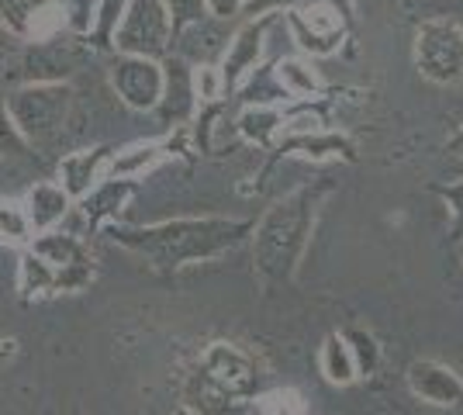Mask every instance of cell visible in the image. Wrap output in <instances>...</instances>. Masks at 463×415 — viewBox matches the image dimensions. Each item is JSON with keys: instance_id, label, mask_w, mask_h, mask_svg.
I'll list each match as a JSON object with an SVG mask.
<instances>
[{"instance_id": "obj_1", "label": "cell", "mask_w": 463, "mask_h": 415, "mask_svg": "<svg viewBox=\"0 0 463 415\" xmlns=\"http://www.w3.org/2000/svg\"><path fill=\"white\" fill-rule=\"evenodd\" d=\"M335 191V180L318 177L290 194L273 201L263 218L252 225V270L267 288H288L301 270V259L308 250L315 225L322 215V204Z\"/></svg>"}, {"instance_id": "obj_2", "label": "cell", "mask_w": 463, "mask_h": 415, "mask_svg": "<svg viewBox=\"0 0 463 415\" xmlns=\"http://www.w3.org/2000/svg\"><path fill=\"white\" fill-rule=\"evenodd\" d=\"M252 218H170L156 225H121L111 232L118 246L142 257L159 274H176L184 267L204 263L235 250L252 236Z\"/></svg>"}, {"instance_id": "obj_3", "label": "cell", "mask_w": 463, "mask_h": 415, "mask_svg": "<svg viewBox=\"0 0 463 415\" xmlns=\"http://www.w3.org/2000/svg\"><path fill=\"white\" fill-rule=\"evenodd\" d=\"M94 277L90 257L83 253L77 239L42 232L21 259V297L59 295V291H80Z\"/></svg>"}, {"instance_id": "obj_4", "label": "cell", "mask_w": 463, "mask_h": 415, "mask_svg": "<svg viewBox=\"0 0 463 415\" xmlns=\"http://www.w3.org/2000/svg\"><path fill=\"white\" fill-rule=\"evenodd\" d=\"M73 98L77 94L70 83H21L4 104L24 146H52L70 125Z\"/></svg>"}, {"instance_id": "obj_5", "label": "cell", "mask_w": 463, "mask_h": 415, "mask_svg": "<svg viewBox=\"0 0 463 415\" xmlns=\"http://www.w3.org/2000/svg\"><path fill=\"white\" fill-rule=\"evenodd\" d=\"M111 49L121 56H146L166 60L174 52V24L163 0H128L125 14L118 21Z\"/></svg>"}, {"instance_id": "obj_6", "label": "cell", "mask_w": 463, "mask_h": 415, "mask_svg": "<svg viewBox=\"0 0 463 415\" xmlns=\"http://www.w3.org/2000/svg\"><path fill=\"white\" fill-rule=\"evenodd\" d=\"M415 70L429 83H460L463 80V24L457 18H429L415 32Z\"/></svg>"}, {"instance_id": "obj_7", "label": "cell", "mask_w": 463, "mask_h": 415, "mask_svg": "<svg viewBox=\"0 0 463 415\" xmlns=\"http://www.w3.org/2000/svg\"><path fill=\"white\" fill-rule=\"evenodd\" d=\"M197 371L212 384H218L229 398L242 401V405H252V398L260 395V367L235 343H225V339L212 343L197 360Z\"/></svg>"}, {"instance_id": "obj_8", "label": "cell", "mask_w": 463, "mask_h": 415, "mask_svg": "<svg viewBox=\"0 0 463 415\" xmlns=\"http://www.w3.org/2000/svg\"><path fill=\"white\" fill-rule=\"evenodd\" d=\"M111 87L118 100L132 111H156L163 98V62L146 56H121L111 62Z\"/></svg>"}, {"instance_id": "obj_9", "label": "cell", "mask_w": 463, "mask_h": 415, "mask_svg": "<svg viewBox=\"0 0 463 415\" xmlns=\"http://www.w3.org/2000/svg\"><path fill=\"white\" fill-rule=\"evenodd\" d=\"M284 21H288L294 42L301 45V52H308V56H332V52H339L343 39L349 35L346 21L332 11L326 0L315 4V7H305V11L290 7Z\"/></svg>"}, {"instance_id": "obj_10", "label": "cell", "mask_w": 463, "mask_h": 415, "mask_svg": "<svg viewBox=\"0 0 463 415\" xmlns=\"http://www.w3.org/2000/svg\"><path fill=\"white\" fill-rule=\"evenodd\" d=\"M284 156H305V159H343V163H356V142L343 132H328V128H294L280 142H273L270 163L263 170V177L270 174L273 166Z\"/></svg>"}, {"instance_id": "obj_11", "label": "cell", "mask_w": 463, "mask_h": 415, "mask_svg": "<svg viewBox=\"0 0 463 415\" xmlns=\"http://www.w3.org/2000/svg\"><path fill=\"white\" fill-rule=\"evenodd\" d=\"M405 381L408 391L425 405H436V409H460L463 405V377L443 360H432V356L411 360Z\"/></svg>"}, {"instance_id": "obj_12", "label": "cell", "mask_w": 463, "mask_h": 415, "mask_svg": "<svg viewBox=\"0 0 463 415\" xmlns=\"http://www.w3.org/2000/svg\"><path fill=\"white\" fill-rule=\"evenodd\" d=\"M277 21V14H263V18H250L235 35H232L229 49H225V62L218 70L222 77V94L232 98L239 90V83L246 80V73L256 70V62L263 56V39L270 32V24Z\"/></svg>"}, {"instance_id": "obj_13", "label": "cell", "mask_w": 463, "mask_h": 415, "mask_svg": "<svg viewBox=\"0 0 463 415\" xmlns=\"http://www.w3.org/2000/svg\"><path fill=\"white\" fill-rule=\"evenodd\" d=\"M0 24L28 42L56 39L66 28L56 0H0Z\"/></svg>"}, {"instance_id": "obj_14", "label": "cell", "mask_w": 463, "mask_h": 415, "mask_svg": "<svg viewBox=\"0 0 463 415\" xmlns=\"http://www.w3.org/2000/svg\"><path fill=\"white\" fill-rule=\"evenodd\" d=\"M77 70V52L70 42L42 39L32 42L21 56V77L24 83H70V73Z\"/></svg>"}, {"instance_id": "obj_15", "label": "cell", "mask_w": 463, "mask_h": 415, "mask_svg": "<svg viewBox=\"0 0 463 415\" xmlns=\"http://www.w3.org/2000/svg\"><path fill=\"white\" fill-rule=\"evenodd\" d=\"M163 125H180L197 111V94H194V70L180 56L163 60V98L156 104Z\"/></svg>"}, {"instance_id": "obj_16", "label": "cell", "mask_w": 463, "mask_h": 415, "mask_svg": "<svg viewBox=\"0 0 463 415\" xmlns=\"http://www.w3.org/2000/svg\"><path fill=\"white\" fill-rule=\"evenodd\" d=\"M108 159H111L108 146H94V149H80V153L62 156V163H59V187L73 201L87 198L97 187V180L104 174Z\"/></svg>"}, {"instance_id": "obj_17", "label": "cell", "mask_w": 463, "mask_h": 415, "mask_svg": "<svg viewBox=\"0 0 463 415\" xmlns=\"http://www.w3.org/2000/svg\"><path fill=\"white\" fill-rule=\"evenodd\" d=\"M184 409L191 415H242L250 412V405L229 398L218 384H212L208 377L194 367L187 381H184Z\"/></svg>"}, {"instance_id": "obj_18", "label": "cell", "mask_w": 463, "mask_h": 415, "mask_svg": "<svg viewBox=\"0 0 463 415\" xmlns=\"http://www.w3.org/2000/svg\"><path fill=\"white\" fill-rule=\"evenodd\" d=\"M70 204L73 198L59 184H35L24 201V215L32 222V232H49L52 225H59L70 212Z\"/></svg>"}, {"instance_id": "obj_19", "label": "cell", "mask_w": 463, "mask_h": 415, "mask_svg": "<svg viewBox=\"0 0 463 415\" xmlns=\"http://www.w3.org/2000/svg\"><path fill=\"white\" fill-rule=\"evenodd\" d=\"M138 191L136 180L128 177H118V180H108V184H100V187H94L83 201V215H87V222L90 225H100V222H108V218H115L118 212H121V204L132 198Z\"/></svg>"}, {"instance_id": "obj_20", "label": "cell", "mask_w": 463, "mask_h": 415, "mask_svg": "<svg viewBox=\"0 0 463 415\" xmlns=\"http://www.w3.org/2000/svg\"><path fill=\"white\" fill-rule=\"evenodd\" d=\"M318 367H322V377L335 388H349L356 377V363H353V350L343 333H328L322 339V350H318Z\"/></svg>"}, {"instance_id": "obj_21", "label": "cell", "mask_w": 463, "mask_h": 415, "mask_svg": "<svg viewBox=\"0 0 463 415\" xmlns=\"http://www.w3.org/2000/svg\"><path fill=\"white\" fill-rule=\"evenodd\" d=\"M273 80L284 90V98H311V94L322 90L318 70L308 60H298V56H288V60L277 62L273 66Z\"/></svg>"}, {"instance_id": "obj_22", "label": "cell", "mask_w": 463, "mask_h": 415, "mask_svg": "<svg viewBox=\"0 0 463 415\" xmlns=\"http://www.w3.org/2000/svg\"><path fill=\"white\" fill-rule=\"evenodd\" d=\"M239 132L250 138V142H256V146H273V138H277V132L284 128V115L277 111V108H270V104H250L242 115H239Z\"/></svg>"}, {"instance_id": "obj_23", "label": "cell", "mask_w": 463, "mask_h": 415, "mask_svg": "<svg viewBox=\"0 0 463 415\" xmlns=\"http://www.w3.org/2000/svg\"><path fill=\"white\" fill-rule=\"evenodd\" d=\"M125 7H128V0H97L94 24L87 32V39L94 42L97 49H111V39H115V28L125 14Z\"/></svg>"}, {"instance_id": "obj_24", "label": "cell", "mask_w": 463, "mask_h": 415, "mask_svg": "<svg viewBox=\"0 0 463 415\" xmlns=\"http://www.w3.org/2000/svg\"><path fill=\"white\" fill-rule=\"evenodd\" d=\"M353 350V363H356V377H373V371L381 367V343L373 339L367 329H346L343 333Z\"/></svg>"}, {"instance_id": "obj_25", "label": "cell", "mask_w": 463, "mask_h": 415, "mask_svg": "<svg viewBox=\"0 0 463 415\" xmlns=\"http://www.w3.org/2000/svg\"><path fill=\"white\" fill-rule=\"evenodd\" d=\"M252 405H256V412L260 415H308L305 398H301V391H294V388L260 391V395L252 398Z\"/></svg>"}, {"instance_id": "obj_26", "label": "cell", "mask_w": 463, "mask_h": 415, "mask_svg": "<svg viewBox=\"0 0 463 415\" xmlns=\"http://www.w3.org/2000/svg\"><path fill=\"white\" fill-rule=\"evenodd\" d=\"M28 239H32V222L24 215V208L14 201H0V242L28 246Z\"/></svg>"}, {"instance_id": "obj_27", "label": "cell", "mask_w": 463, "mask_h": 415, "mask_svg": "<svg viewBox=\"0 0 463 415\" xmlns=\"http://www.w3.org/2000/svg\"><path fill=\"white\" fill-rule=\"evenodd\" d=\"M166 4V14L174 24V39L180 32H187L191 24H201L208 18V0H163Z\"/></svg>"}, {"instance_id": "obj_28", "label": "cell", "mask_w": 463, "mask_h": 415, "mask_svg": "<svg viewBox=\"0 0 463 415\" xmlns=\"http://www.w3.org/2000/svg\"><path fill=\"white\" fill-rule=\"evenodd\" d=\"M56 7H59V14H62V24H66L73 35H87V32H90L97 0H56Z\"/></svg>"}, {"instance_id": "obj_29", "label": "cell", "mask_w": 463, "mask_h": 415, "mask_svg": "<svg viewBox=\"0 0 463 415\" xmlns=\"http://www.w3.org/2000/svg\"><path fill=\"white\" fill-rule=\"evenodd\" d=\"M439 198L446 201L449 208V242L463 246V180H453V184H439L432 187Z\"/></svg>"}, {"instance_id": "obj_30", "label": "cell", "mask_w": 463, "mask_h": 415, "mask_svg": "<svg viewBox=\"0 0 463 415\" xmlns=\"http://www.w3.org/2000/svg\"><path fill=\"white\" fill-rule=\"evenodd\" d=\"M163 153V146H138V149H128L121 159L111 163L115 174H138V170H149L156 159Z\"/></svg>"}, {"instance_id": "obj_31", "label": "cell", "mask_w": 463, "mask_h": 415, "mask_svg": "<svg viewBox=\"0 0 463 415\" xmlns=\"http://www.w3.org/2000/svg\"><path fill=\"white\" fill-rule=\"evenodd\" d=\"M28 146L24 138L18 136V128L11 125V115H7V104L0 98V156H21Z\"/></svg>"}, {"instance_id": "obj_32", "label": "cell", "mask_w": 463, "mask_h": 415, "mask_svg": "<svg viewBox=\"0 0 463 415\" xmlns=\"http://www.w3.org/2000/svg\"><path fill=\"white\" fill-rule=\"evenodd\" d=\"M290 7H298V0H242V18H263V14H288Z\"/></svg>"}, {"instance_id": "obj_33", "label": "cell", "mask_w": 463, "mask_h": 415, "mask_svg": "<svg viewBox=\"0 0 463 415\" xmlns=\"http://www.w3.org/2000/svg\"><path fill=\"white\" fill-rule=\"evenodd\" d=\"M242 11V0H208V14L218 21H229Z\"/></svg>"}, {"instance_id": "obj_34", "label": "cell", "mask_w": 463, "mask_h": 415, "mask_svg": "<svg viewBox=\"0 0 463 415\" xmlns=\"http://www.w3.org/2000/svg\"><path fill=\"white\" fill-rule=\"evenodd\" d=\"M326 4L346 21V28H353V21H356V0H326Z\"/></svg>"}, {"instance_id": "obj_35", "label": "cell", "mask_w": 463, "mask_h": 415, "mask_svg": "<svg viewBox=\"0 0 463 415\" xmlns=\"http://www.w3.org/2000/svg\"><path fill=\"white\" fill-rule=\"evenodd\" d=\"M446 156L457 159V163H463V125L449 136V142H446Z\"/></svg>"}, {"instance_id": "obj_36", "label": "cell", "mask_w": 463, "mask_h": 415, "mask_svg": "<svg viewBox=\"0 0 463 415\" xmlns=\"http://www.w3.org/2000/svg\"><path fill=\"white\" fill-rule=\"evenodd\" d=\"M176 415H191V412H187V409H184V405H180V409H176Z\"/></svg>"}, {"instance_id": "obj_37", "label": "cell", "mask_w": 463, "mask_h": 415, "mask_svg": "<svg viewBox=\"0 0 463 415\" xmlns=\"http://www.w3.org/2000/svg\"><path fill=\"white\" fill-rule=\"evenodd\" d=\"M460 257H463V246H460Z\"/></svg>"}]
</instances>
